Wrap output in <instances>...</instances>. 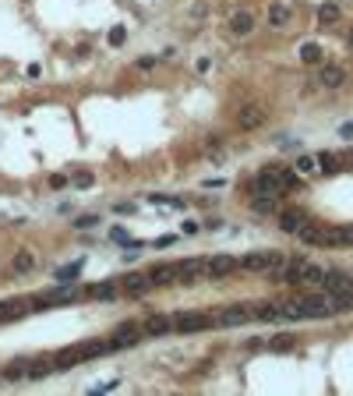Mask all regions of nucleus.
<instances>
[{
    "label": "nucleus",
    "mask_w": 353,
    "mask_h": 396,
    "mask_svg": "<svg viewBox=\"0 0 353 396\" xmlns=\"http://www.w3.org/2000/svg\"><path fill=\"white\" fill-rule=\"evenodd\" d=\"M279 202H282L279 195H251V202H247V205H251L258 216H276V212L282 209Z\"/></svg>",
    "instance_id": "19"
},
{
    "label": "nucleus",
    "mask_w": 353,
    "mask_h": 396,
    "mask_svg": "<svg viewBox=\"0 0 353 396\" xmlns=\"http://www.w3.org/2000/svg\"><path fill=\"white\" fill-rule=\"evenodd\" d=\"M99 223H103L99 212H81V216H74V230H92V227H99Z\"/></svg>",
    "instance_id": "30"
},
{
    "label": "nucleus",
    "mask_w": 353,
    "mask_h": 396,
    "mask_svg": "<svg viewBox=\"0 0 353 396\" xmlns=\"http://www.w3.org/2000/svg\"><path fill=\"white\" fill-rule=\"evenodd\" d=\"M68 184H71L68 173H53V177H50V188H53V191H64Z\"/></svg>",
    "instance_id": "38"
},
{
    "label": "nucleus",
    "mask_w": 353,
    "mask_h": 396,
    "mask_svg": "<svg viewBox=\"0 0 353 396\" xmlns=\"http://www.w3.org/2000/svg\"><path fill=\"white\" fill-rule=\"evenodd\" d=\"M198 280H205V255L177 262V283H180V287H191V283H198Z\"/></svg>",
    "instance_id": "5"
},
{
    "label": "nucleus",
    "mask_w": 353,
    "mask_h": 396,
    "mask_svg": "<svg viewBox=\"0 0 353 396\" xmlns=\"http://www.w3.org/2000/svg\"><path fill=\"white\" fill-rule=\"evenodd\" d=\"M265 124V110L262 106H244L240 113H237V128L240 131H254V128H262Z\"/></svg>",
    "instance_id": "18"
},
{
    "label": "nucleus",
    "mask_w": 353,
    "mask_h": 396,
    "mask_svg": "<svg viewBox=\"0 0 353 396\" xmlns=\"http://www.w3.org/2000/svg\"><path fill=\"white\" fill-rule=\"evenodd\" d=\"M148 280H152V287H173L177 283V265L173 262H159V265L148 269Z\"/></svg>",
    "instance_id": "17"
},
{
    "label": "nucleus",
    "mask_w": 353,
    "mask_h": 396,
    "mask_svg": "<svg viewBox=\"0 0 353 396\" xmlns=\"http://www.w3.org/2000/svg\"><path fill=\"white\" fill-rule=\"evenodd\" d=\"M343 159H346V163H353V149H346V156H343Z\"/></svg>",
    "instance_id": "46"
},
{
    "label": "nucleus",
    "mask_w": 353,
    "mask_h": 396,
    "mask_svg": "<svg viewBox=\"0 0 353 396\" xmlns=\"http://www.w3.org/2000/svg\"><path fill=\"white\" fill-rule=\"evenodd\" d=\"M155 64H159V57H152V53H141V57H135V68H138V71H152Z\"/></svg>",
    "instance_id": "34"
},
{
    "label": "nucleus",
    "mask_w": 353,
    "mask_h": 396,
    "mask_svg": "<svg viewBox=\"0 0 353 396\" xmlns=\"http://www.w3.org/2000/svg\"><path fill=\"white\" fill-rule=\"evenodd\" d=\"M230 272H237L233 255H205V280H226Z\"/></svg>",
    "instance_id": "6"
},
{
    "label": "nucleus",
    "mask_w": 353,
    "mask_h": 396,
    "mask_svg": "<svg viewBox=\"0 0 353 396\" xmlns=\"http://www.w3.org/2000/svg\"><path fill=\"white\" fill-rule=\"evenodd\" d=\"M286 262H290V255H282V251H247V255L237 258V269H244V272H269V269H279Z\"/></svg>",
    "instance_id": "1"
},
{
    "label": "nucleus",
    "mask_w": 353,
    "mask_h": 396,
    "mask_svg": "<svg viewBox=\"0 0 353 396\" xmlns=\"http://www.w3.org/2000/svg\"><path fill=\"white\" fill-rule=\"evenodd\" d=\"M212 325V312H177L173 315V332H205Z\"/></svg>",
    "instance_id": "3"
},
{
    "label": "nucleus",
    "mask_w": 353,
    "mask_h": 396,
    "mask_svg": "<svg viewBox=\"0 0 353 396\" xmlns=\"http://www.w3.org/2000/svg\"><path fill=\"white\" fill-rule=\"evenodd\" d=\"M117 386H120V382H117V379H113V382H99V386H92V389H88V393H113V389H117Z\"/></svg>",
    "instance_id": "40"
},
{
    "label": "nucleus",
    "mask_w": 353,
    "mask_h": 396,
    "mask_svg": "<svg viewBox=\"0 0 353 396\" xmlns=\"http://www.w3.org/2000/svg\"><path fill=\"white\" fill-rule=\"evenodd\" d=\"M180 234H184V237H198V234H202V223H198V220H184Z\"/></svg>",
    "instance_id": "37"
},
{
    "label": "nucleus",
    "mask_w": 353,
    "mask_h": 396,
    "mask_svg": "<svg viewBox=\"0 0 353 396\" xmlns=\"http://www.w3.org/2000/svg\"><path fill=\"white\" fill-rule=\"evenodd\" d=\"M173 244H177V234H163V237L152 240V248H155V251H166V248H173Z\"/></svg>",
    "instance_id": "36"
},
{
    "label": "nucleus",
    "mask_w": 353,
    "mask_h": 396,
    "mask_svg": "<svg viewBox=\"0 0 353 396\" xmlns=\"http://www.w3.org/2000/svg\"><path fill=\"white\" fill-rule=\"evenodd\" d=\"M32 312V304L25 301V297H4L0 301V325L4 322H18V318H25Z\"/></svg>",
    "instance_id": "10"
},
{
    "label": "nucleus",
    "mask_w": 353,
    "mask_h": 396,
    "mask_svg": "<svg viewBox=\"0 0 353 396\" xmlns=\"http://www.w3.org/2000/svg\"><path fill=\"white\" fill-rule=\"evenodd\" d=\"M106 43L120 50V46L127 43V28H124V25H113V28H110V36H106Z\"/></svg>",
    "instance_id": "32"
},
{
    "label": "nucleus",
    "mask_w": 353,
    "mask_h": 396,
    "mask_svg": "<svg viewBox=\"0 0 353 396\" xmlns=\"http://www.w3.org/2000/svg\"><path fill=\"white\" fill-rule=\"evenodd\" d=\"M322 287H325L329 294H346V297H353V276L343 272V269H325Z\"/></svg>",
    "instance_id": "8"
},
{
    "label": "nucleus",
    "mask_w": 353,
    "mask_h": 396,
    "mask_svg": "<svg viewBox=\"0 0 353 396\" xmlns=\"http://www.w3.org/2000/svg\"><path fill=\"white\" fill-rule=\"evenodd\" d=\"M339 138H353V120H346V124H339Z\"/></svg>",
    "instance_id": "43"
},
{
    "label": "nucleus",
    "mask_w": 353,
    "mask_h": 396,
    "mask_svg": "<svg viewBox=\"0 0 353 396\" xmlns=\"http://www.w3.org/2000/svg\"><path fill=\"white\" fill-rule=\"evenodd\" d=\"M276 227H279L282 234L297 237V234L307 227V212H304V209H293V205H290V209H279V212H276Z\"/></svg>",
    "instance_id": "4"
},
{
    "label": "nucleus",
    "mask_w": 353,
    "mask_h": 396,
    "mask_svg": "<svg viewBox=\"0 0 353 396\" xmlns=\"http://www.w3.org/2000/svg\"><path fill=\"white\" fill-rule=\"evenodd\" d=\"M81 361H85L81 347H64V350H57V354H53V368H57V372H68V368L81 364Z\"/></svg>",
    "instance_id": "20"
},
{
    "label": "nucleus",
    "mask_w": 353,
    "mask_h": 396,
    "mask_svg": "<svg viewBox=\"0 0 353 396\" xmlns=\"http://www.w3.org/2000/svg\"><path fill=\"white\" fill-rule=\"evenodd\" d=\"M222 227H226V220H222V216H209V220H205V227H202V230H212V234H219V230H222Z\"/></svg>",
    "instance_id": "39"
},
{
    "label": "nucleus",
    "mask_w": 353,
    "mask_h": 396,
    "mask_svg": "<svg viewBox=\"0 0 353 396\" xmlns=\"http://www.w3.org/2000/svg\"><path fill=\"white\" fill-rule=\"evenodd\" d=\"M343 170V159L332 156V153H318V173L322 177H332V173H339Z\"/></svg>",
    "instance_id": "25"
},
{
    "label": "nucleus",
    "mask_w": 353,
    "mask_h": 396,
    "mask_svg": "<svg viewBox=\"0 0 353 396\" xmlns=\"http://www.w3.org/2000/svg\"><path fill=\"white\" fill-rule=\"evenodd\" d=\"M244 343H247V350H258V347H262V343H265V340H262V336H247V340H244Z\"/></svg>",
    "instance_id": "44"
},
{
    "label": "nucleus",
    "mask_w": 353,
    "mask_h": 396,
    "mask_svg": "<svg viewBox=\"0 0 353 396\" xmlns=\"http://www.w3.org/2000/svg\"><path fill=\"white\" fill-rule=\"evenodd\" d=\"M25 75H28V78H39V75H43V68H39V64H28V71H25Z\"/></svg>",
    "instance_id": "45"
},
{
    "label": "nucleus",
    "mask_w": 353,
    "mask_h": 396,
    "mask_svg": "<svg viewBox=\"0 0 353 396\" xmlns=\"http://www.w3.org/2000/svg\"><path fill=\"white\" fill-rule=\"evenodd\" d=\"M205 188H209V191H215V188H226V177H212V180H205Z\"/></svg>",
    "instance_id": "42"
},
{
    "label": "nucleus",
    "mask_w": 353,
    "mask_h": 396,
    "mask_svg": "<svg viewBox=\"0 0 353 396\" xmlns=\"http://www.w3.org/2000/svg\"><path fill=\"white\" fill-rule=\"evenodd\" d=\"M195 71H198V75L212 71V57H198V60H195Z\"/></svg>",
    "instance_id": "41"
},
{
    "label": "nucleus",
    "mask_w": 353,
    "mask_h": 396,
    "mask_svg": "<svg viewBox=\"0 0 353 396\" xmlns=\"http://www.w3.org/2000/svg\"><path fill=\"white\" fill-rule=\"evenodd\" d=\"M81 272H85V258H74V262H68V265H57L50 276L60 280V283H74V280H81Z\"/></svg>",
    "instance_id": "21"
},
{
    "label": "nucleus",
    "mask_w": 353,
    "mask_h": 396,
    "mask_svg": "<svg viewBox=\"0 0 353 396\" xmlns=\"http://www.w3.org/2000/svg\"><path fill=\"white\" fill-rule=\"evenodd\" d=\"M265 343H269L272 350H290V347H293L297 340H293L290 332H279V336H272V340H265Z\"/></svg>",
    "instance_id": "33"
},
{
    "label": "nucleus",
    "mask_w": 353,
    "mask_h": 396,
    "mask_svg": "<svg viewBox=\"0 0 353 396\" xmlns=\"http://www.w3.org/2000/svg\"><path fill=\"white\" fill-rule=\"evenodd\" d=\"M85 294H88L92 301H113V297H120V280H99V283H88Z\"/></svg>",
    "instance_id": "14"
},
{
    "label": "nucleus",
    "mask_w": 353,
    "mask_h": 396,
    "mask_svg": "<svg viewBox=\"0 0 353 396\" xmlns=\"http://www.w3.org/2000/svg\"><path fill=\"white\" fill-rule=\"evenodd\" d=\"M346 39H350V46H353V28H350V32H346Z\"/></svg>",
    "instance_id": "47"
},
{
    "label": "nucleus",
    "mask_w": 353,
    "mask_h": 396,
    "mask_svg": "<svg viewBox=\"0 0 353 396\" xmlns=\"http://www.w3.org/2000/svg\"><path fill=\"white\" fill-rule=\"evenodd\" d=\"M71 184H74L78 191H88V188H95V173L81 170V173H74V177H71Z\"/></svg>",
    "instance_id": "31"
},
{
    "label": "nucleus",
    "mask_w": 353,
    "mask_h": 396,
    "mask_svg": "<svg viewBox=\"0 0 353 396\" xmlns=\"http://www.w3.org/2000/svg\"><path fill=\"white\" fill-rule=\"evenodd\" d=\"M251 318H254L251 304H230L222 312H212V325L215 329H237V325H247Z\"/></svg>",
    "instance_id": "2"
},
{
    "label": "nucleus",
    "mask_w": 353,
    "mask_h": 396,
    "mask_svg": "<svg viewBox=\"0 0 353 396\" xmlns=\"http://www.w3.org/2000/svg\"><path fill=\"white\" fill-rule=\"evenodd\" d=\"M28 364H32V357H18V361H11V364H4L0 375H4L7 382H21V379H28Z\"/></svg>",
    "instance_id": "22"
},
{
    "label": "nucleus",
    "mask_w": 353,
    "mask_h": 396,
    "mask_svg": "<svg viewBox=\"0 0 353 396\" xmlns=\"http://www.w3.org/2000/svg\"><path fill=\"white\" fill-rule=\"evenodd\" d=\"M155 287H152L148 272H127V276H120V294H127V297H145Z\"/></svg>",
    "instance_id": "7"
},
{
    "label": "nucleus",
    "mask_w": 353,
    "mask_h": 396,
    "mask_svg": "<svg viewBox=\"0 0 353 396\" xmlns=\"http://www.w3.org/2000/svg\"><path fill=\"white\" fill-rule=\"evenodd\" d=\"M254 28H258V18H254L247 7H237V11L230 14V32H233V36H251Z\"/></svg>",
    "instance_id": "12"
},
{
    "label": "nucleus",
    "mask_w": 353,
    "mask_h": 396,
    "mask_svg": "<svg viewBox=\"0 0 353 396\" xmlns=\"http://www.w3.org/2000/svg\"><path fill=\"white\" fill-rule=\"evenodd\" d=\"M343 81H346V68H343V64L325 60V64L318 68V85H322V88H339Z\"/></svg>",
    "instance_id": "11"
},
{
    "label": "nucleus",
    "mask_w": 353,
    "mask_h": 396,
    "mask_svg": "<svg viewBox=\"0 0 353 396\" xmlns=\"http://www.w3.org/2000/svg\"><path fill=\"white\" fill-rule=\"evenodd\" d=\"M138 212V202H117L113 205V216H135Z\"/></svg>",
    "instance_id": "35"
},
{
    "label": "nucleus",
    "mask_w": 353,
    "mask_h": 396,
    "mask_svg": "<svg viewBox=\"0 0 353 396\" xmlns=\"http://www.w3.org/2000/svg\"><path fill=\"white\" fill-rule=\"evenodd\" d=\"M293 269H297V287H322V280H325V269L322 265H314V262H290Z\"/></svg>",
    "instance_id": "9"
},
{
    "label": "nucleus",
    "mask_w": 353,
    "mask_h": 396,
    "mask_svg": "<svg viewBox=\"0 0 353 396\" xmlns=\"http://www.w3.org/2000/svg\"><path fill=\"white\" fill-rule=\"evenodd\" d=\"M113 336H117V340H120V347L127 350V347H138L141 340H145V329L131 318V322H120V325L113 329Z\"/></svg>",
    "instance_id": "13"
},
{
    "label": "nucleus",
    "mask_w": 353,
    "mask_h": 396,
    "mask_svg": "<svg viewBox=\"0 0 353 396\" xmlns=\"http://www.w3.org/2000/svg\"><path fill=\"white\" fill-rule=\"evenodd\" d=\"M251 308H254V322H282L279 301H258V304H251Z\"/></svg>",
    "instance_id": "23"
},
{
    "label": "nucleus",
    "mask_w": 353,
    "mask_h": 396,
    "mask_svg": "<svg viewBox=\"0 0 353 396\" xmlns=\"http://www.w3.org/2000/svg\"><path fill=\"white\" fill-rule=\"evenodd\" d=\"M11 269H14V272H32V269H36V255H32V251H18L14 262H11Z\"/></svg>",
    "instance_id": "29"
},
{
    "label": "nucleus",
    "mask_w": 353,
    "mask_h": 396,
    "mask_svg": "<svg viewBox=\"0 0 353 396\" xmlns=\"http://www.w3.org/2000/svg\"><path fill=\"white\" fill-rule=\"evenodd\" d=\"M300 60H304V64H322V60H325V50H322L318 43H304V46H300Z\"/></svg>",
    "instance_id": "28"
},
{
    "label": "nucleus",
    "mask_w": 353,
    "mask_h": 396,
    "mask_svg": "<svg viewBox=\"0 0 353 396\" xmlns=\"http://www.w3.org/2000/svg\"><path fill=\"white\" fill-rule=\"evenodd\" d=\"M265 18H269V25H272L276 32H282V28H286V25L293 21V7H290V4H282V0H272V4H269V14H265Z\"/></svg>",
    "instance_id": "15"
},
{
    "label": "nucleus",
    "mask_w": 353,
    "mask_h": 396,
    "mask_svg": "<svg viewBox=\"0 0 353 396\" xmlns=\"http://www.w3.org/2000/svg\"><path fill=\"white\" fill-rule=\"evenodd\" d=\"M145 336H170L173 332V318L170 315H163V312H152V315L145 318Z\"/></svg>",
    "instance_id": "16"
},
{
    "label": "nucleus",
    "mask_w": 353,
    "mask_h": 396,
    "mask_svg": "<svg viewBox=\"0 0 353 396\" xmlns=\"http://www.w3.org/2000/svg\"><path fill=\"white\" fill-rule=\"evenodd\" d=\"M110 240H113V244H120V248H138V251L145 248V244H141V240H135L127 230H124V227H110Z\"/></svg>",
    "instance_id": "27"
},
{
    "label": "nucleus",
    "mask_w": 353,
    "mask_h": 396,
    "mask_svg": "<svg viewBox=\"0 0 353 396\" xmlns=\"http://www.w3.org/2000/svg\"><path fill=\"white\" fill-rule=\"evenodd\" d=\"M339 18H343V4H336V0H325V4L318 7V25H322V28L336 25Z\"/></svg>",
    "instance_id": "24"
},
{
    "label": "nucleus",
    "mask_w": 353,
    "mask_h": 396,
    "mask_svg": "<svg viewBox=\"0 0 353 396\" xmlns=\"http://www.w3.org/2000/svg\"><path fill=\"white\" fill-rule=\"evenodd\" d=\"M293 166H297V173H300V177H314V173H318V156H311V153H300Z\"/></svg>",
    "instance_id": "26"
}]
</instances>
